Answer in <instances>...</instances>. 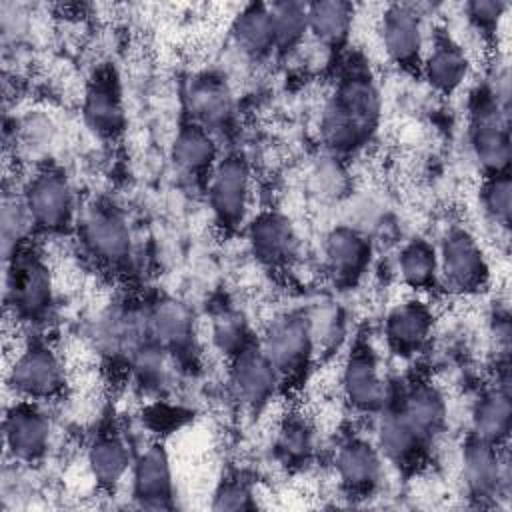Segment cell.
Masks as SVG:
<instances>
[{
    "label": "cell",
    "mask_w": 512,
    "mask_h": 512,
    "mask_svg": "<svg viewBox=\"0 0 512 512\" xmlns=\"http://www.w3.org/2000/svg\"><path fill=\"white\" fill-rule=\"evenodd\" d=\"M346 402L358 412H380L388 398V384L380 372L378 358L370 344L356 340L350 348L340 376Z\"/></svg>",
    "instance_id": "obj_12"
},
{
    "label": "cell",
    "mask_w": 512,
    "mask_h": 512,
    "mask_svg": "<svg viewBox=\"0 0 512 512\" xmlns=\"http://www.w3.org/2000/svg\"><path fill=\"white\" fill-rule=\"evenodd\" d=\"M6 260V306L18 320H44L54 304L52 274L46 260L24 242L10 248Z\"/></svg>",
    "instance_id": "obj_3"
},
{
    "label": "cell",
    "mask_w": 512,
    "mask_h": 512,
    "mask_svg": "<svg viewBox=\"0 0 512 512\" xmlns=\"http://www.w3.org/2000/svg\"><path fill=\"white\" fill-rule=\"evenodd\" d=\"M250 250L266 266L288 264L298 250L292 222L280 212H262L248 224Z\"/></svg>",
    "instance_id": "obj_23"
},
{
    "label": "cell",
    "mask_w": 512,
    "mask_h": 512,
    "mask_svg": "<svg viewBox=\"0 0 512 512\" xmlns=\"http://www.w3.org/2000/svg\"><path fill=\"white\" fill-rule=\"evenodd\" d=\"M472 436L490 442L494 446H504L510 436L512 426V402L508 384H496L484 390L472 406Z\"/></svg>",
    "instance_id": "obj_25"
},
{
    "label": "cell",
    "mask_w": 512,
    "mask_h": 512,
    "mask_svg": "<svg viewBox=\"0 0 512 512\" xmlns=\"http://www.w3.org/2000/svg\"><path fill=\"white\" fill-rule=\"evenodd\" d=\"M132 498L150 510L174 508V476L168 450L152 442L132 464Z\"/></svg>",
    "instance_id": "obj_15"
},
{
    "label": "cell",
    "mask_w": 512,
    "mask_h": 512,
    "mask_svg": "<svg viewBox=\"0 0 512 512\" xmlns=\"http://www.w3.org/2000/svg\"><path fill=\"white\" fill-rule=\"evenodd\" d=\"M380 40L392 64L420 74L424 58V24L414 4H388L380 18Z\"/></svg>",
    "instance_id": "obj_11"
},
{
    "label": "cell",
    "mask_w": 512,
    "mask_h": 512,
    "mask_svg": "<svg viewBox=\"0 0 512 512\" xmlns=\"http://www.w3.org/2000/svg\"><path fill=\"white\" fill-rule=\"evenodd\" d=\"M376 448L382 458L398 468H416L422 464L430 444L406 422V418L386 400L376 428Z\"/></svg>",
    "instance_id": "obj_21"
},
{
    "label": "cell",
    "mask_w": 512,
    "mask_h": 512,
    "mask_svg": "<svg viewBox=\"0 0 512 512\" xmlns=\"http://www.w3.org/2000/svg\"><path fill=\"white\" fill-rule=\"evenodd\" d=\"M308 32L322 44L336 48L342 46L350 34L354 20V6L342 0H320L306 4Z\"/></svg>",
    "instance_id": "obj_30"
},
{
    "label": "cell",
    "mask_w": 512,
    "mask_h": 512,
    "mask_svg": "<svg viewBox=\"0 0 512 512\" xmlns=\"http://www.w3.org/2000/svg\"><path fill=\"white\" fill-rule=\"evenodd\" d=\"M258 344L274 366L280 384L298 382L310 368L314 352L312 322L300 312L278 316Z\"/></svg>",
    "instance_id": "obj_5"
},
{
    "label": "cell",
    "mask_w": 512,
    "mask_h": 512,
    "mask_svg": "<svg viewBox=\"0 0 512 512\" xmlns=\"http://www.w3.org/2000/svg\"><path fill=\"white\" fill-rule=\"evenodd\" d=\"M22 202L30 226L44 234H62L76 220V196L58 168H40L24 186Z\"/></svg>",
    "instance_id": "obj_4"
},
{
    "label": "cell",
    "mask_w": 512,
    "mask_h": 512,
    "mask_svg": "<svg viewBox=\"0 0 512 512\" xmlns=\"http://www.w3.org/2000/svg\"><path fill=\"white\" fill-rule=\"evenodd\" d=\"M208 204L224 232H234L244 224L250 204V168L240 154L216 162L208 178Z\"/></svg>",
    "instance_id": "obj_9"
},
{
    "label": "cell",
    "mask_w": 512,
    "mask_h": 512,
    "mask_svg": "<svg viewBox=\"0 0 512 512\" xmlns=\"http://www.w3.org/2000/svg\"><path fill=\"white\" fill-rule=\"evenodd\" d=\"M432 332V312L424 302L408 300L392 308L384 320L388 348L400 358H412L426 346Z\"/></svg>",
    "instance_id": "obj_22"
},
{
    "label": "cell",
    "mask_w": 512,
    "mask_h": 512,
    "mask_svg": "<svg viewBox=\"0 0 512 512\" xmlns=\"http://www.w3.org/2000/svg\"><path fill=\"white\" fill-rule=\"evenodd\" d=\"M86 126L100 138H116L122 134L126 124L122 90L114 68L102 66L94 72L88 82L84 106H82Z\"/></svg>",
    "instance_id": "obj_16"
},
{
    "label": "cell",
    "mask_w": 512,
    "mask_h": 512,
    "mask_svg": "<svg viewBox=\"0 0 512 512\" xmlns=\"http://www.w3.org/2000/svg\"><path fill=\"white\" fill-rule=\"evenodd\" d=\"M506 10H508V4L500 0H474L466 4V16L470 24L484 38H492L498 34V28Z\"/></svg>",
    "instance_id": "obj_37"
},
{
    "label": "cell",
    "mask_w": 512,
    "mask_h": 512,
    "mask_svg": "<svg viewBox=\"0 0 512 512\" xmlns=\"http://www.w3.org/2000/svg\"><path fill=\"white\" fill-rule=\"evenodd\" d=\"M274 48L276 52H290L300 46L308 32L306 4L302 2H274L270 4Z\"/></svg>",
    "instance_id": "obj_32"
},
{
    "label": "cell",
    "mask_w": 512,
    "mask_h": 512,
    "mask_svg": "<svg viewBox=\"0 0 512 512\" xmlns=\"http://www.w3.org/2000/svg\"><path fill=\"white\" fill-rule=\"evenodd\" d=\"M468 140L484 176L506 174L512 158L510 102L482 84L470 98Z\"/></svg>",
    "instance_id": "obj_2"
},
{
    "label": "cell",
    "mask_w": 512,
    "mask_h": 512,
    "mask_svg": "<svg viewBox=\"0 0 512 512\" xmlns=\"http://www.w3.org/2000/svg\"><path fill=\"white\" fill-rule=\"evenodd\" d=\"M470 72V60L464 48L444 30H436L430 48L424 50L420 74L440 94H454Z\"/></svg>",
    "instance_id": "obj_20"
},
{
    "label": "cell",
    "mask_w": 512,
    "mask_h": 512,
    "mask_svg": "<svg viewBox=\"0 0 512 512\" xmlns=\"http://www.w3.org/2000/svg\"><path fill=\"white\" fill-rule=\"evenodd\" d=\"M212 340L216 348L226 354L228 358H234L244 348L252 346V334L242 314L236 310H220L212 320Z\"/></svg>",
    "instance_id": "obj_34"
},
{
    "label": "cell",
    "mask_w": 512,
    "mask_h": 512,
    "mask_svg": "<svg viewBox=\"0 0 512 512\" xmlns=\"http://www.w3.org/2000/svg\"><path fill=\"white\" fill-rule=\"evenodd\" d=\"M186 102L192 122L208 132L228 126L232 118V96L226 82L214 74H200L190 80Z\"/></svg>",
    "instance_id": "obj_24"
},
{
    "label": "cell",
    "mask_w": 512,
    "mask_h": 512,
    "mask_svg": "<svg viewBox=\"0 0 512 512\" xmlns=\"http://www.w3.org/2000/svg\"><path fill=\"white\" fill-rule=\"evenodd\" d=\"M502 448L472 434L462 446V482L468 496L480 504L508 494L510 472Z\"/></svg>",
    "instance_id": "obj_10"
},
{
    "label": "cell",
    "mask_w": 512,
    "mask_h": 512,
    "mask_svg": "<svg viewBox=\"0 0 512 512\" xmlns=\"http://www.w3.org/2000/svg\"><path fill=\"white\" fill-rule=\"evenodd\" d=\"M370 240L350 226H336L324 238V262L334 284L356 286L370 266Z\"/></svg>",
    "instance_id": "obj_18"
},
{
    "label": "cell",
    "mask_w": 512,
    "mask_h": 512,
    "mask_svg": "<svg viewBox=\"0 0 512 512\" xmlns=\"http://www.w3.org/2000/svg\"><path fill=\"white\" fill-rule=\"evenodd\" d=\"M276 456L286 466H304L314 450V432L304 418H286L276 434Z\"/></svg>",
    "instance_id": "obj_33"
},
{
    "label": "cell",
    "mask_w": 512,
    "mask_h": 512,
    "mask_svg": "<svg viewBox=\"0 0 512 512\" xmlns=\"http://www.w3.org/2000/svg\"><path fill=\"white\" fill-rule=\"evenodd\" d=\"M8 384L18 398L44 402L62 394L66 376L56 350L44 340H32L14 358Z\"/></svg>",
    "instance_id": "obj_8"
},
{
    "label": "cell",
    "mask_w": 512,
    "mask_h": 512,
    "mask_svg": "<svg viewBox=\"0 0 512 512\" xmlns=\"http://www.w3.org/2000/svg\"><path fill=\"white\" fill-rule=\"evenodd\" d=\"M214 510H252L256 508V498L252 486L242 478H226L218 484L212 496Z\"/></svg>",
    "instance_id": "obj_36"
},
{
    "label": "cell",
    "mask_w": 512,
    "mask_h": 512,
    "mask_svg": "<svg viewBox=\"0 0 512 512\" xmlns=\"http://www.w3.org/2000/svg\"><path fill=\"white\" fill-rule=\"evenodd\" d=\"M86 458L94 482L104 490H114L134 464L126 442L114 430L98 432L88 448Z\"/></svg>",
    "instance_id": "obj_28"
},
{
    "label": "cell",
    "mask_w": 512,
    "mask_h": 512,
    "mask_svg": "<svg viewBox=\"0 0 512 512\" xmlns=\"http://www.w3.org/2000/svg\"><path fill=\"white\" fill-rule=\"evenodd\" d=\"M230 32L236 46L252 58H262L276 50L270 4L244 6L232 20Z\"/></svg>",
    "instance_id": "obj_29"
},
{
    "label": "cell",
    "mask_w": 512,
    "mask_h": 512,
    "mask_svg": "<svg viewBox=\"0 0 512 512\" xmlns=\"http://www.w3.org/2000/svg\"><path fill=\"white\" fill-rule=\"evenodd\" d=\"M438 252V280H442L450 290L458 294H478L486 290L490 282L488 258L476 240V236L462 228L452 226Z\"/></svg>",
    "instance_id": "obj_6"
},
{
    "label": "cell",
    "mask_w": 512,
    "mask_h": 512,
    "mask_svg": "<svg viewBox=\"0 0 512 512\" xmlns=\"http://www.w3.org/2000/svg\"><path fill=\"white\" fill-rule=\"evenodd\" d=\"M80 240L90 256L108 268H122L132 256V236L124 214L110 202L94 200L78 216Z\"/></svg>",
    "instance_id": "obj_7"
},
{
    "label": "cell",
    "mask_w": 512,
    "mask_h": 512,
    "mask_svg": "<svg viewBox=\"0 0 512 512\" xmlns=\"http://www.w3.org/2000/svg\"><path fill=\"white\" fill-rule=\"evenodd\" d=\"M146 332L168 352H184L194 336L192 312L174 298H162L146 316Z\"/></svg>",
    "instance_id": "obj_27"
},
{
    "label": "cell",
    "mask_w": 512,
    "mask_h": 512,
    "mask_svg": "<svg viewBox=\"0 0 512 512\" xmlns=\"http://www.w3.org/2000/svg\"><path fill=\"white\" fill-rule=\"evenodd\" d=\"M406 422L432 446L444 432L448 408L444 394L430 380L414 378L402 384L398 390L388 392L386 398Z\"/></svg>",
    "instance_id": "obj_13"
},
{
    "label": "cell",
    "mask_w": 512,
    "mask_h": 512,
    "mask_svg": "<svg viewBox=\"0 0 512 512\" xmlns=\"http://www.w3.org/2000/svg\"><path fill=\"white\" fill-rule=\"evenodd\" d=\"M52 438V424L48 414L34 400H16L4 416V444L14 460H40Z\"/></svg>",
    "instance_id": "obj_14"
},
{
    "label": "cell",
    "mask_w": 512,
    "mask_h": 512,
    "mask_svg": "<svg viewBox=\"0 0 512 512\" xmlns=\"http://www.w3.org/2000/svg\"><path fill=\"white\" fill-rule=\"evenodd\" d=\"M336 476L350 496L372 494L384 474V458L376 444L352 436L344 440L334 456Z\"/></svg>",
    "instance_id": "obj_17"
},
{
    "label": "cell",
    "mask_w": 512,
    "mask_h": 512,
    "mask_svg": "<svg viewBox=\"0 0 512 512\" xmlns=\"http://www.w3.org/2000/svg\"><path fill=\"white\" fill-rule=\"evenodd\" d=\"M216 154L218 148L214 144L212 132L192 120L178 128L172 142V160L182 174L192 178H210L218 162Z\"/></svg>",
    "instance_id": "obj_26"
},
{
    "label": "cell",
    "mask_w": 512,
    "mask_h": 512,
    "mask_svg": "<svg viewBox=\"0 0 512 512\" xmlns=\"http://www.w3.org/2000/svg\"><path fill=\"white\" fill-rule=\"evenodd\" d=\"M480 206L496 226L508 230L512 216V182L508 172L484 176V184L480 190Z\"/></svg>",
    "instance_id": "obj_35"
},
{
    "label": "cell",
    "mask_w": 512,
    "mask_h": 512,
    "mask_svg": "<svg viewBox=\"0 0 512 512\" xmlns=\"http://www.w3.org/2000/svg\"><path fill=\"white\" fill-rule=\"evenodd\" d=\"M380 124V92L364 64L342 72L320 118V136L334 156L364 148Z\"/></svg>",
    "instance_id": "obj_1"
},
{
    "label": "cell",
    "mask_w": 512,
    "mask_h": 512,
    "mask_svg": "<svg viewBox=\"0 0 512 512\" xmlns=\"http://www.w3.org/2000/svg\"><path fill=\"white\" fill-rule=\"evenodd\" d=\"M230 384L236 396L252 408L264 406L274 396L280 378L258 342L230 358Z\"/></svg>",
    "instance_id": "obj_19"
},
{
    "label": "cell",
    "mask_w": 512,
    "mask_h": 512,
    "mask_svg": "<svg viewBox=\"0 0 512 512\" xmlns=\"http://www.w3.org/2000/svg\"><path fill=\"white\" fill-rule=\"evenodd\" d=\"M398 270L410 288L418 292L432 290L438 284V252L436 248L422 240L414 238L400 250Z\"/></svg>",
    "instance_id": "obj_31"
}]
</instances>
